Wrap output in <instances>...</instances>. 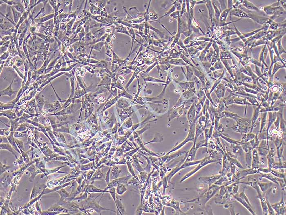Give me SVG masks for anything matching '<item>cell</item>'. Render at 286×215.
<instances>
[{
	"label": "cell",
	"instance_id": "obj_1",
	"mask_svg": "<svg viewBox=\"0 0 286 215\" xmlns=\"http://www.w3.org/2000/svg\"><path fill=\"white\" fill-rule=\"evenodd\" d=\"M236 124L232 128L235 131L242 134H247L251 129L252 124L251 118L240 117L237 121Z\"/></svg>",
	"mask_w": 286,
	"mask_h": 215
},
{
	"label": "cell",
	"instance_id": "obj_2",
	"mask_svg": "<svg viewBox=\"0 0 286 215\" xmlns=\"http://www.w3.org/2000/svg\"><path fill=\"white\" fill-rule=\"evenodd\" d=\"M189 127V132L188 136L186 138L184 141H182L181 143L179 144L178 146H176L175 148H174L173 149H172L170 151L168 152L166 155H168V154L170 153L171 152H173L175 151L179 150L189 141H194L195 135V124H193L192 125V124L191 125H190Z\"/></svg>",
	"mask_w": 286,
	"mask_h": 215
},
{
	"label": "cell",
	"instance_id": "obj_3",
	"mask_svg": "<svg viewBox=\"0 0 286 215\" xmlns=\"http://www.w3.org/2000/svg\"><path fill=\"white\" fill-rule=\"evenodd\" d=\"M214 162V161H212L210 160V158L209 157H206V158H204L200 162V164L198 166L196 167L195 169H194L193 171H190L189 173H188V174H186V176H184V177L182 178L181 179V182H182L183 181H184L185 180V179H186L187 178L190 177V176H191L193 174H194L195 173H196L197 171L200 170V168H201L203 166H204L206 165L207 164L209 163H210L212 162Z\"/></svg>",
	"mask_w": 286,
	"mask_h": 215
},
{
	"label": "cell",
	"instance_id": "obj_4",
	"mask_svg": "<svg viewBox=\"0 0 286 215\" xmlns=\"http://www.w3.org/2000/svg\"><path fill=\"white\" fill-rule=\"evenodd\" d=\"M187 118L189 125L195 123L197 118H196V104L193 103L190 108L187 114Z\"/></svg>",
	"mask_w": 286,
	"mask_h": 215
},
{
	"label": "cell",
	"instance_id": "obj_5",
	"mask_svg": "<svg viewBox=\"0 0 286 215\" xmlns=\"http://www.w3.org/2000/svg\"><path fill=\"white\" fill-rule=\"evenodd\" d=\"M225 87L222 84H219L215 90V92L218 99H220L223 98L225 92Z\"/></svg>",
	"mask_w": 286,
	"mask_h": 215
},
{
	"label": "cell",
	"instance_id": "obj_6",
	"mask_svg": "<svg viewBox=\"0 0 286 215\" xmlns=\"http://www.w3.org/2000/svg\"><path fill=\"white\" fill-rule=\"evenodd\" d=\"M221 114L222 118H232L236 121H237V120L238 118L241 117L237 114H235L233 113L229 112V111H225V110L222 112Z\"/></svg>",
	"mask_w": 286,
	"mask_h": 215
},
{
	"label": "cell",
	"instance_id": "obj_7",
	"mask_svg": "<svg viewBox=\"0 0 286 215\" xmlns=\"http://www.w3.org/2000/svg\"><path fill=\"white\" fill-rule=\"evenodd\" d=\"M268 114L269 115V119H268V126L267 129V134H268L269 129L271 126L272 124L274 123L277 118V114L276 112H268Z\"/></svg>",
	"mask_w": 286,
	"mask_h": 215
},
{
	"label": "cell",
	"instance_id": "obj_8",
	"mask_svg": "<svg viewBox=\"0 0 286 215\" xmlns=\"http://www.w3.org/2000/svg\"><path fill=\"white\" fill-rule=\"evenodd\" d=\"M261 107V105L260 104L259 106L257 107L256 108H255V109H254V111H253V116H252V117L251 119V124H252L251 128H252V127L253 126L255 125V123H256L257 120L258 119V117L259 114V113H260L259 111H260Z\"/></svg>",
	"mask_w": 286,
	"mask_h": 215
},
{
	"label": "cell",
	"instance_id": "obj_9",
	"mask_svg": "<svg viewBox=\"0 0 286 215\" xmlns=\"http://www.w3.org/2000/svg\"><path fill=\"white\" fill-rule=\"evenodd\" d=\"M197 149L198 148L196 147V142H194L193 146L192 148L191 149V150L190 151L187 159L186 160V162H189L190 160H192L195 158L196 152H197Z\"/></svg>",
	"mask_w": 286,
	"mask_h": 215
},
{
	"label": "cell",
	"instance_id": "obj_10",
	"mask_svg": "<svg viewBox=\"0 0 286 215\" xmlns=\"http://www.w3.org/2000/svg\"><path fill=\"white\" fill-rule=\"evenodd\" d=\"M281 108H279L278 107L275 106V105L269 106L268 107H264L262 109L261 108L260 111H259V112H260V113L265 112H278L280 110Z\"/></svg>",
	"mask_w": 286,
	"mask_h": 215
},
{
	"label": "cell",
	"instance_id": "obj_11",
	"mask_svg": "<svg viewBox=\"0 0 286 215\" xmlns=\"http://www.w3.org/2000/svg\"><path fill=\"white\" fill-rule=\"evenodd\" d=\"M261 127H260V131H259L260 133L262 132V130H263L264 127H265V125H266V123H267L268 112H265L261 113Z\"/></svg>",
	"mask_w": 286,
	"mask_h": 215
},
{
	"label": "cell",
	"instance_id": "obj_12",
	"mask_svg": "<svg viewBox=\"0 0 286 215\" xmlns=\"http://www.w3.org/2000/svg\"><path fill=\"white\" fill-rule=\"evenodd\" d=\"M219 137H222V138H223L226 141L229 142V143H231V144H235V145H241L242 143L241 141V142H240V141H236L234 140L229 138L225 137V136H223L222 134H220V133H219Z\"/></svg>",
	"mask_w": 286,
	"mask_h": 215
},
{
	"label": "cell",
	"instance_id": "obj_13",
	"mask_svg": "<svg viewBox=\"0 0 286 215\" xmlns=\"http://www.w3.org/2000/svg\"><path fill=\"white\" fill-rule=\"evenodd\" d=\"M199 124L202 127L203 129H205L207 127V122H206V117L204 116H201L199 119Z\"/></svg>",
	"mask_w": 286,
	"mask_h": 215
},
{
	"label": "cell",
	"instance_id": "obj_14",
	"mask_svg": "<svg viewBox=\"0 0 286 215\" xmlns=\"http://www.w3.org/2000/svg\"><path fill=\"white\" fill-rule=\"evenodd\" d=\"M179 85L183 89H187L189 88H193L194 87V82H186L184 83H179Z\"/></svg>",
	"mask_w": 286,
	"mask_h": 215
},
{
	"label": "cell",
	"instance_id": "obj_15",
	"mask_svg": "<svg viewBox=\"0 0 286 215\" xmlns=\"http://www.w3.org/2000/svg\"><path fill=\"white\" fill-rule=\"evenodd\" d=\"M194 70L195 71V75L197 76L198 78L200 79L204 86H205V79H204L205 78H204V76L203 74L201 73V72L198 71L196 70L195 69H194Z\"/></svg>",
	"mask_w": 286,
	"mask_h": 215
},
{
	"label": "cell",
	"instance_id": "obj_16",
	"mask_svg": "<svg viewBox=\"0 0 286 215\" xmlns=\"http://www.w3.org/2000/svg\"><path fill=\"white\" fill-rule=\"evenodd\" d=\"M169 63L172 64L178 65H186V64L182 61L181 59H172L169 61Z\"/></svg>",
	"mask_w": 286,
	"mask_h": 215
},
{
	"label": "cell",
	"instance_id": "obj_17",
	"mask_svg": "<svg viewBox=\"0 0 286 215\" xmlns=\"http://www.w3.org/2000/svg\"><path fill=\"white\" fill-rule=\"evenodd\" d=\"M186 68L187 70V79H188V81H189L190 79L191 78L192 76H193V70L189 66H186Z\"/></svg>",
	"mask_w": 286,
	"mask_h": 215
},
{
	"label": "cell",
	"instance_id": "obj_18",
	"mask_svg": "<svg viewBox=\"0 0 286 215\" xmlns=\"http://www.w3.org/2000/svg\"><path fill=\"white\" fill-rule=\"evenodd\" d=\"M170 16L172 17H173V18L175 19H177L179 17V12L178 11L175 12H173V13H172L170 15Z\"/></svg>",
	"mask_w": 286,
	"mask_h": 215
},
{
	"label": "cell",
	"instance_id": "obj_19",
	"mask_svg": "<svg viewBox=\"0 0 286 215\" xmlns=\"http://www.w3.org/2000/svg\"><path fill=\"white\" fill-rule=\"evenodd\" d=\"M176 8V5H174V6H173V7H172V8L170 9V10L168 12H167V13H166V14H165L164 15V16H163V17H165V16H168V15H169V14H171V13H172V12H174V11L175 10Z\"/></svg>",
	"mask_w": 286,
	"mask_h": 215
},
{
	"label": "cell",
	"instance_id": "obj_20",
	"mask_svg": "<svg viewBox=\"0 0 286 215\" xmlns=\"http://www.w3.org/2000/svg\"><path fill=\"white\" fill-rule=\"evenodd\" d=\"M16 9L17 10H18L20 12H23V6L22 5H20V4H17L15 7Z\"/></svg>",
	"mask_w": 286,
	"mask_h": 215
},
{
	"label": "cell",
	"instance_id": "obj_21",
	"mask_svg": "<svg viewBox=\"0 0 286 215\" xmlns=\"http://www.w3.org/2000/svg\"><path fill=\"white\" fill-rule=\"evenodd\" d=\"M278 87L276 86H273V87L272 88L273 92H277V90H278Z\"/></svg>",
	"mask_w": 286,
	"mask_h": 215
},
{
	"label": "cell",
	"instance_id": "obj_22",
	"mask_svg": "<svg viewBox=\"0 0 286 215\" xmlns=\"http://www.w3.org/2000/svg\"><path fill=\"white\" fill-rule=\"evenodd\" d=\"M97 76L98 77V76H100V75H99V74H97Z\"/></svg>",
	"mask_w": 286,
	"mask_h": 215
},
{
	"label": "cell",
	"instance_id": "obj_23",
	"mask_svg": "<svg viewBox=\"0 0 286 215\" xmlns=\"http://www.w3.org/2000/svg\"><path fill=\"white\" fill-rule=\"evenodd\" d=\"M8 185L10 184V183H9V182H8Z\"/></svg>",
	"mask_w": 286,
	"mask_h": 215
},
{
	"label": "cell",
	"instance_id": "obj_24",
	"mask_svg": "<svg viewBox=\"0 0 286 215\" xmlns=\"http://www.w3.org/2000/svg\"><path fill=\"white\" fill-rule=\"evenodd\" d=\"M40 139H41V140H42V138H40Z\"/></svg>",
	"mask_w": 286,
	"mask_h": 215
}]
</instances>
